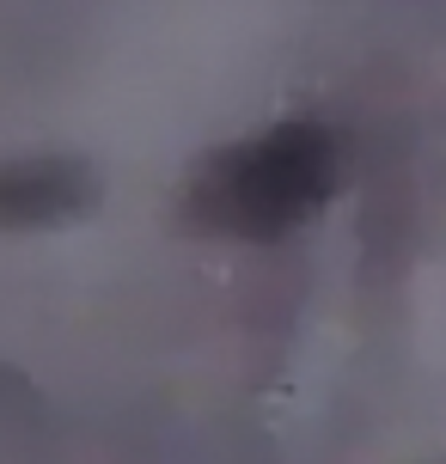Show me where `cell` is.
I'll list each match as a JSON object with an SVG mask.
<instances>
[{
	"mask_svg": "<svg viewBox=\"0 0 446 464\" xmlns=\"http://www.w3.org/2000/svg\"><path fill=\"white\" fill-rule=\"evenodd\" d=\"M98 202V178L80 160H13L0 165V227H62Z\"/></svg>",
	"mask_w": 446,
	"mask_h": 464,
	"instance_id": "7a4b0ae2",
	"label": "cell"
},
{
	"mask_svg": "<svg viewBox=\"0 0 446 464\" xmlns=\"http://www.w3.org/2000/svg\"><path fill=\"white\" fill-rule=\"evenodd\" d=\"M336 184H343V153L325 122H269L257 135L214 147L196 165L184 214L202 232L269 245L300 232L312 214H325Z\"/></svg>",
	"mask_w": 446,
	"mask_h": 464,
	"instance_id": "6da1fadb",
	"label": "cell"
}]
</instances>
